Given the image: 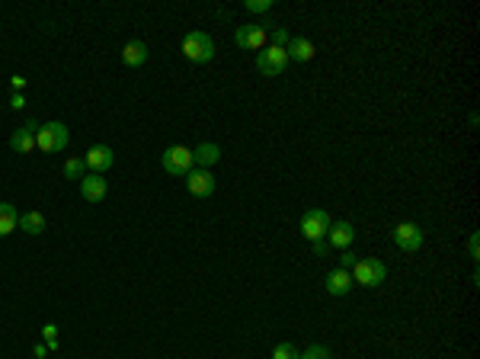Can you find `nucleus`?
<instances>
[{"label":"nucleus","instance_id":"nucleus-29","mask_svg":"<svg viewBox=\"0 0 480 359\" xmlns=\"http://www.w3.org/2000/svg\"><path fill=\"white\" fill-rule=\"evenodd\" d=\"M468 250H471V257L477 260V234H471V244H468Z\"/></svg>","mask_w":480,"mask_h":359},{"label":"nucleus","instance_id":"nucleus-8","mask_svg":"<svg viewBox=\"0 0 480 359\" xmlns=\"http://www.w3.org/2000/svg\"><path fill=\"white\" fill-rule=\"evenodd\" d=\"M234 42L240 45V48L260 52V48H266V29H262V26H237Z\"/></svg>","mask_w":480,"mask_h":359},{"label":"nucleus","instance_id":"nucleus-16","mask_svg":"<svg viewBox=\"0 0 480 359\" xmlns=\"http://www.w3.org/2000/svg\"><path fill=\"white\" fill-rule=\"evenodd\" d=\"M349 289H352L349 270H333L330 276H327V292H330V295H346Z\"/></svg>","mask_w":480,"mask_h":359},{"label":"nucleus","instance_id":"nucleus-3","mask_svg":"<svg viewBox=\"0 0 480 359\" xmlns=\"http://www.w3.org/2000/svg\"><path fill=\"white\" fill-rule=\"evenodd\" d=\"M285 68H288L285 48H276V45L260 48V55H256V71H260V74H266V77H279Z\"/></svg>","mask_w":480,"mask_h":359},{"label":"nucleus","instance_id":"nucleus-22","mask_svg":"<svg viewBox=\"0 0 480 359\" xmlns=\"http://www.w3.org/2000/svg\"><path fill=\"white\" fill-rule=\"evenodd\" d=\"M298 356H301V353H298L291 343H279V347L272 350V359H298Z\"/></svg>","mask_w":480,"mask_h":359},{"label":"nucleus","instance_id":"nucleus-23","mask_svg":"<svg viewBox=\"0 0 480 359\" xmlns=\"http://www.w3.org/2000/svg\"><path fill=\"white\" fill-rule=\"evenodd\" d=\"M288 42H291V35H288L285 26H276V29H272V45H276V48H288Z\"/></svg>","mask_w":480,"mask_h":359},{"label":"nucleus","instance_id":"nucleus-18","mask_svg":"<svg viewBox=\"0 0 480 359\" xmlns=\"http://www.w3.org/2000/svg\"><path fill=\"white\" fill-rule=\"evenodd\" d=\"M17 225H19L17 209H13L10 202H0V237L13 234V231H17Z\"/></svg>","mask_w":480,"mask_h":359},{"label":"nucleus","instance_id":"nucleus-20","mask_svg":"<svg viewBox=\"0 0 480 359\" xmlns=\"http://www.w3.org/2000/svg\"><path fill=\"white\" fill-rule=\"evenodd\" d=\"M84 170H87L84 158H68L64 160V176H68V180H84Z\"/></svg>","mask_w":480,"mask_h":359},{"label":"nucleus","instance_id":"nucleus-13","mask_svg":"<svg viewBox=\"0 0 480 359\" xmlns=\"http://www.w3.org/2000/svg\"><path fill=\"white\" fill-rule=\"evenodd\" d=\"M356 241V228H352L349 221H336V225H330V231H327V244L330 247H346Z\"/></svg>","mask_w":480,"mask_h":359},{"label":"nucleus","instance_id":"nucleus-27","mask_svg":"<svg viewBox=\"0 0 480 359\" xmlns=\"http://www.w3.org/2000/svg\"><path fill=\"white\" fill-rule=\"evenodd\" d=\"M327 250H330V244H327V237H323V241H314V254H317V257H323V254H327Z\"/></svg>","mask_w":480,"mask_h":359},{"label":"nucleus","instance_id":"nucleus-5","mask_svg":"<svg viewBox=\"0 0 480 359\" xmlns=\"http://www.w3.org/2000/svg\"><path fill=\"white\" fill-rule=\"evenodd\" d=\"M330 225L333 221L323 209H307L305 215H301V234H305L311 244H314V241H323L327 231H330Z\"/></svg>","mask_w":480,"mask_h":359},{"label":"nucleus","instance_id":"nucleus-21","mask_svg":"<svg viewBox=\"0 0 480 359\" xmlns=\"http://www.w3.org/2000/svg\"><path fill=\"white\" fill-rule=\"evenodd\" d=\"M298 359H333L330 356V350H327V347H320V343H314V347H307L305 353H301V356Z\"/></svg>","mask_w":480,"mask_h":359},{"label":"nucleus","instance_id":"nucleus-4","mask_svg":"<svg viewBox=\"0 0 480 359\" xmlns=\"http://www.w3.org/2000/svg\"><path fill=\"white\" fill-rule=\"evenodd\" d=\"M352 282H358V286H381L384 276H387V270H384V263L375 260V257H368V260H358L356 266H352Z\"/></svg>","mask_w":480,"mask_h":359},{"label":"nucleus","instance_id":"nucleus-25","mask_svg":"<svg viewBox=\"0 0 480 359\" xmlns=\"http://www.w3.org/2000/svg\"><path fill=\"white\" fill-rule=\"evenodd\" d=\"M244 7L250 10V13H269V10H272V0H247Z\"/></svg>","mask_w":480,"mask_h":359},{"label":"nucleus","instance_id":"nucleus-11","mask_svg":"<svg viewBox=\"0 0 480 359\" xmlns=\"http://www.w3.org/2000/svg\"><path fill=\"white\" fill-rule=\"evenodd\" d=\"M113 148H106V145H93V148L87 151V158H84V164L93 170V174H103V170H109L113 167Z\"/></svg>","mask_w":480,"mask_h":359},{"label":"nucleus","instance_id":"nucleus-2","mask_svg":"<svg viewBox=\"0 0 480 359\" xmlns=\"http://www.w3.org/2000/svg\"><path fill=\"white\" fill-rule=\"evenodd\" d=\"M183 55L192 64L211 62V58H215V42H211V35L202 33V29H192V33L183 39Z\"/></svg>","mask_w":480,"mask_h":359},{"label":"nucleus","instance_id":"nucleus-17","mask_svg":"<svg viewBox=\"0 0 480 359\" xmlns=\"http://www.w3.org/2000/svg\"><path fill=\"white\" fill-rule=\"evenodd\" d=\"M122 62L128 64V68H141V64L148 62V45L144 42H128L122 48Z\"/></svg>","mask_w":480,"mask_h":359},{"label":"nucleus","instance_id":"nucleus-9","mask_svg":"<svg viewBox=\"0 0 480 359\" xmlns=\"http://www.w3.org/2000/svg\"><path fill=\"white\" fill-rule=\"evenodd\" d=\"M35 131H39V122L29 119L23 129H17L13 135H10V148L17 151V154H29V151L35 148Z\"/></svg>","mask_w":480,"mask_h":359},{"label":"nucleus","instance_id":"nucleus-7","mask_svg":"<svg viewBox=\"0 0 480 359\" xmlns=\"http://www.w3.org/2000/svg\"><path fill=\"white\" fill-rule=\"evenodd\" d=\"M391 234H394V244L401 247V250H419V247H423V231H419V225H413V221H401Z\"/></svg>","mask_w":480,"mask_h":359},{"label":"nucleus","instance_id":"nucleus-28","mask_svg":"<svg viewBox=\"0 0 480 359\" xmlns=\"http://www.w3.org/2000/svg\"><path fill=\"white\" fill-rule=\"evenodd\" d=\"M10 106H13V109H23V106H26V100H23V97H19V93H17V97L10 100Z\"/></svg>","mask_w":480,"mask_h":359},{"label":"nucleus","instance_id":"nucleus-10","mask_svg":"<svg viewBox=\"0 0 480 359\" xmlns=\"http://www.w3.org/2000/svg\"><path fill=\"white\" fill-rule=\"evenodd\" d=\"M186 190L192 196H211L215 193V176L209 170H189L186 174Z\"/></svg>","mask_w":480,"mask_h":359},{"label":"nucleus","instance_id":"nucleus-15","mask_svg":"<svg viewBox=\"0 0 480 359\" xmlns=\"http://www.w3.org/2000/svg\"><path fill=\"white\" fill-rule=\"evenodd\" d=\"M285 55H288V62H311V58H314V45L307 42L305 35H295V39L288 42Z\"/></svg>","mask_w":480,"mask_h":359},{"label":"nucleus","instance_id":"nucleus-24","mask_svg":"<svg viewBox=\"0 0 480 359\" xmlns=\"http://www.w3.org/2000/svg\"><path fill=\"white\" fill-rule=\"evenodd\" d=\"M55 333H58V327L55 324L42 327V337H45V347H48V350H58V337H55Z\"/></svg>","mask_w":480,"mask_h":359},{"label":"nucleus","instance_id":"nucleus-6","mask_svg":"<svg viewBox=\"0 0 480 359\" xmlns=\"http://www.w3.org/2000/svg\"><path fill=\"white\" fill-rule=\"evenodd\" d=\"M160 164L170 176H186L192 170V151L183 148V145H173V148H166L160 154Z\"/></svg>","mask_w":480,"mask_h":359},{"label":"nucleus","instance_id":"nucleus-26","mask_svg":"<svg viewBox=\"0 0 480 359\" xmlns=\"http://www.w3.org/2000/svg\"><path fill=\"white\" fill-rule=\"evenodd\" d=\"M340 263H343L340 270H349V266H356V263H358V257H356V254H352L349 247H346V250H343V257H340Z\"/></svg>","mask_w":480,"mask_h":359},{"label":"nucleus","instance_id":"nucleus-19","mask_svg":"<svg viewBox=\"0 0 480 359\" xmlns=\"http://www.w3.org/2000/svg\"><path fill=\"white\" fill-rule=\"evenodd\" d=\"M19 228L26 231V234H42L45 231V215L42 212H26V215L19 219Z\"/></svg>","mask_w":480,"mask_h":359},{"label":"nucleus","instance_id":"nucleus-1","mask_svg":"<svg viewBox=\"0 0 480 359\" xmlns=\"http://www.w3.org/2000/svg\"><path fill=\"white\" fill-rule=\"evenodd\" d=\"M68 125L64 122H48V125H39L35 131V148L45 151V154H58V151L68 148Z\"/></svg>","mask_w":480,"mask_h":359},{"label":"nucleus","instance_id":"nucleus-14","mask_svg":"<svg viewBox=\"0 0 480 359\" xmlns=\"http://www.w3.org/2000/svg\"><path fill=\"white\" fill-rule=\"evenodd\" d=\"M221 160V148L218 145H211V141H202L199 148L192 151V164H199L202 170H209L211 164H218Z\"/></svg>","mask_w":480,"mask_h":359},{"label":"nucleus","instance_id":"nucleus-30","mask_svg":"<svg viewBox=\"0 0 480 359\" xmlns=\"http://www.w3.org/2000/svg\"><path fill=\"white\" fill-rule=\"evenodd\" d=\"M45 356H48V347H45V343L42 347H35V359H45Z\"/></svg>","mask_w":480,"mask_h":359},{"label":"nucleus","instance_id":"nucleus-12","mask_svg":"<svg viewBox=\"0 0 480 359\" xmlns=\"http://www.w3.org/2000/svg\"><path fill=\"white\" fill-rule=\"evenodd\" d=\"M80 196L87 202H103L106 199V180L103 174H90L80 180Z\"/></svg>","mask_w":480,"mask_h":359}]
</instances>
